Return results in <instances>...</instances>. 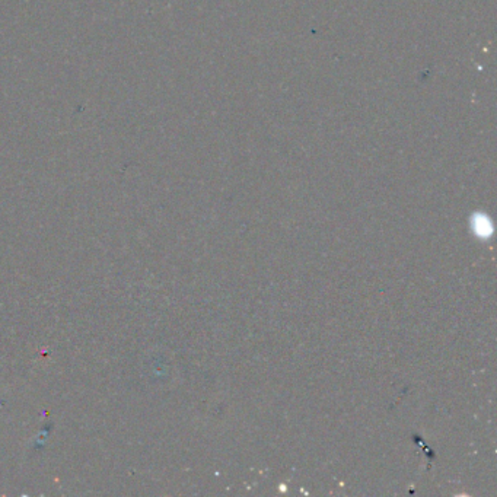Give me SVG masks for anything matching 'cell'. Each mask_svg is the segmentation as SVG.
Instances as JSON below:
<instances>
[{"mask_svg":"<svg viewBox=\"0 0 497 497\" xmlns=\"http://www.w3.org/2000/svg\"><path fill=\"white\" fill-rule=\"evenodd\" d=\"M474 231H476L477 235H480L483 238H487L493 232V228H492V223L489 222V219L486 216L474 217Z\"/></svg>","mask_w":497,"mask_h":497,"instance_id":"6da1fadb","label":"cell"}]
</instances>
